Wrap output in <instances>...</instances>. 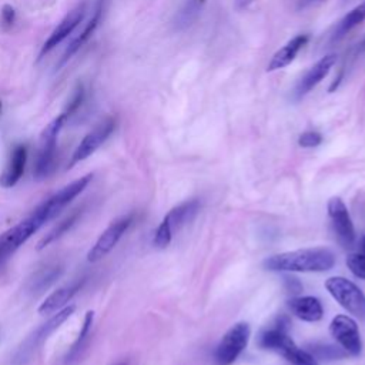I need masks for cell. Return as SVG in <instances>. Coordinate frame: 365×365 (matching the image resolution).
Instances as JSON below:
<instances>
[{
    "instance_id": "3",
    "label": "cell",
    "mask_w": 365,
    "mask_h": 365,
    "mask_svg": "<svg viewBox=\"0 0 365 365\" xmlns=\"http://www.w3.org/2000/svg\"><path fill=\"white\" fill-rule=\"evenodd\" d=\"M67 118L68 117L66 115V113H61L41 131L40 145L33 167V174L36 180H44L54 173L57 161V137Z\"/></svg>"
},
{
    "instance_id": "17",
    "label": "cell",
    "mask_w": 365,
    "mask_h": 365,
    "mask_svg": "<svg viewBox=\"0 0 365 365\" xmlns=\"http://www.w3.org/2000/svg\"><path fill=\"white\" fill-rule=\"evenodd\" d=\"M83 285V281H74L71 284H67L61 288H58L57 291H54L53 294H50L38 307V314L41 315H47V314H53L60 311L61 308L66 307V304L80 291Z\"/></svg>"
},
{
    "instance_id": "35",
    "label": "cell",
    "mask_w": 365,
    "mask_h": 365,
    "mask_svg": "<svg viewBox=\"0 0 365 365\" xmlns=\"http://www.w3.org/2000/svg\"><path fill=\"white\" fill-rule=\"evenodd\" d=\"M0 113H1V101H0Z\"/></svg>"
},
{
    "instance_id": "5",
    "label": "cell",
    "mask_w": 365,
    "mask_h": 365,
    "mask_svg": "<svg viewBox=\"0 0 365 365\" xmlns=\"http://www.w3.org/2000/svg\"><path fill=\"white\" fill-rule=\"evenodd\" d=\"M331 297L351 315L365 321V294L344 277H331L325 281Z\"/></svg>"
},
{
    "instance_id": "2",
    "label": "cell",
    "mask_w": 365,
    "mask_h": 365,
    "mask_svg": "<svg viewBox=\"0 0 365 365\" xmlns=\"http://www.w3.org/2000/svg\"><path fill=\"white\" fill-rule=\"evenodd\" d=\"M258 344L264 349L279 354L292 365H319L317 358H314L311 352L298 348L292 338L287 334V328L281 325L278 327V324L264 329L259 334Z\"/></svg>"
},
{
    "instance_id": "26",
    "label": "cell",
    "mask_w": 365,
    "mask_h": 365,
    "mask_svg": "<svg viewBox=\"0 0 365 365\" xmlns=\"http://www.w3.org/2000/svg\"><path fill=\"white\" fill-rule=\"evenodd\" d=\"M346 352L341 348H335L331 345H315L314 348V358H322V359H335L339 356H345Z\"/></svg>"
},
{
    "instance_id": "10",
    "label": "cell",
    "mask_w": 365,
    "mask_h": 365,
    "mask_svg": "<svg viewBox=\"0 0 365 365\" xmlns=\"http://www.w3.org/2000/svg\"><path fill=\"white\" fill-rule=\"evenodd\" d=\"M328 217L331 220L334 232L344 248H351L355 242V228L348 212L346 205L338 197H334L328 201Z\"/></svg>"
},
{
    "instance_id": "21",
    "label": "cell",
    "mask_w": 365,
    "mask_h": 365,
    "mask_svg": "<svg viewBox=\"0 0 365 365\" xmlns=\"http://www.w3.org/2000/svg\"><path fill=\"white\" fill-rule=\"evenodd\" d=\"M198 210H200V201L198 200H195V198L194 200H187V201L178 204L177 207L171 208L165 214L164 218L167 220V222L170 224V227L174 232V230H178L184 224L190 222L195 217Z\"/></svg>"
},
{
    "instance_id": "23",
    "label": "cell",
    "mask_w": 365,
    "mask_h": 365,
    "mask_svg": "<svg viewBox=\"0 0 365 365\" xmlns=\"http://www.w3.org/2000/svg\"><path fill=\"white\" fill-rule=\"evenodd\" d=\"M93 321H94V311H87L84 321H83V327L78 332V336L76 339V342L71 345V348L68 349L67 355H66V365L73 364L74 361H77L81 355V352L84 351V348L87 346V342L90 339V334H91V327H93Z\"/></svg>"
},
{
    "instance_id": "13",
    "label": "cell",
    "mask_w": 365,
    "mask_h": 365,
    "mask_svg": "<svg viewBox=\"0 0 365 365\" xmlns=\"http://www.w3.org/2000/svg\"><path fill=\"white\" fill-rule=\"evenodd\" d=\"M84 14H86V6L84 4H78L76 9H73L60 23L58 26L51 31V34L48 36V38L44 41L41 50H40V54H38V58L44 57V54L50 53L54 47H57L64 38H67L73 31L74 29L83 21L84 19Z\"/></svg>"
},
{
    "instance_id": "14",
    "label": "cell",
    "mask_w": 365,
    "mask_h": 365,
    "mask_svg": "<svg viewBox=\"0 0 365 365\" xmlns=\"http://www.w3.org/2000/svg\"><path fill=\"white\" fill-rule=\"evenodd\" d=\"M27 161V147L23 144H19L13 148L10 158L0 174V185L3 188H10L19 182L21 178Z\"/></svg>"
},
{
    "instance_id": "6",
    "label": "cell",
    "mask_w": 365,
    "mask_h": 365,
    "mask_svg": "<svg viewBox=\"0 0 365 365\" xmlns=\"http://www.w3.org/2000/svg\"><path fill=\"white\" fill-rule=\"evenodd\" d=\"M251 329L247 322H237L220 339L214 351L215 365H231L247 348Z\"/></svg>"
},
{
    "instance_id": "30",
    "label": "cell",
    "mask_w": 365,
    "mask_h": 365,
    "mask_svg": "<svg viewBox=\"0 0 365 365\" xmlns=\"http://www.w3.org/2000/svg\"><path fill=\"white\" fill-rule=\"evenodd\" d=\"M255 0H235V9L237 10H244V9H247L248 6H251L252 3H254Z\"/></svg>"
},
{
    "instance_id": "11",
    "label": "cell",
    "mask_w": 365,
    "mask_h": 365,
    "mask_svg": "<svg viewBox=\"0 0 365 365\" xmlns=\"http://www.w3.org/2000/svg\"><path fill=\"white\" fill-rule=\"evenodd\" d=\"M114 128H115V120L113 117H108L103 120L98 125H96L88 134H86V137L80 141V144L74 150L68 167H73L74 164L90 157L111 135Z\"/></svg>"
},
{
    "instance_id": "22",
    "label": "cell",
    "mask_w": 365,
    "mask_h": 365,
    "mask_svg": "<svg viewBox=\"0 0 365 365\" xmlns=\"http://www.w3.org/2000/svg\"><path fill=\"white\" fill-rule=\"evenodd\" d=\"M365 20V1L354 7L349 13H346L334 27L331 33V41H339L344 38L352 29H355L358 24H361Z\"/></svg>"
},
{
    "instance_id": "33",
    "label": "cell",
    "mask_w": 365,
    "mask_h": 365,
    "mask_svg": "<svg viewBox=\"0 0 365 365\" xmlns=\"http://www.w3.org/2000/svg\"><path fill=\"white\" fill-rule=\"evenodd\" d=\"M362 47L365 48V38H364V41H362Z\"/></svg>"
},
{
    "instance_id": "25",
    "label": "cell",
    "mask_w": 365,
    "mask_h": 365,
    "mask_svg": "<svg viewBox=\"0 0 365 365\" xmlns=\"http://www.w3.org/2000/svg\"><path fill=\"white\" fill-rule=\"evenodd\" d=\"M173 238V230L170 227V224L167 222L165 218H163V221L160 222V225L157 227L155 232H154V238H153V244L157 248H165Z\"/></svg>"
},
{
    "instance_id": "31",
    "label": "cell",
    "mask_w": 365,
    "mask_h": 365,
    "mask_svg": "<svg viewBox=\"0 0 365 365\" xmlns=\"http://www.w3.org/2000/svg\"><path fill=\"white\" fill-rule=\"evenodd\" d=\"M359 252L362 255H365V235L361 238V242H359Z\"/></svg>"
},
{
    "instance_id": "8",
    "label": "cell",
    "mask_w": 365,
    "mask_h": 365,
    "mask_svg": "<svg viewBox=\"0 0 365 365\" xmlns=\"http://www.w3.org/2000/svg\"><path fill=\"white\" fill-rule=\"evenodd\" d=\"M329 334L346 355L358 356L362 351V341L356 321L348 315H336L329 324Z\"/></svg>"
},
{
    "instance_id": "18",
    "label": "cell",
    "mask_w": 365,
    "mask_h": 365,
    "mask_svg": "<svg viewBox=\"0 0 365 365\" xmlns=\"http://www.w3.org/2000/svg\"><path fill=\"white\" fill-rule=\"evenodd\" d=\"M308 43V34H298L292 37L285 46H282L267 66V71H275L287 67L298 54V51Z\"/></svg>"
},
{
    "instance_id": "32",
    "label": "cell",
    "mask_w": 365,
    "mask_h": 365,
    "mask_svg": "<svg viewBox=\"0 0 365 365\" xmlns=\"http://www.w3.org/2000/svg\"><path fill=\"white\" fill-rule=\"evenodd\" d=\"M115 365H127V362L123 361V362H118V364H115Z\"/></svg>"
},
{
    "instance_id": "4",
    "label": "cell",
    "mask_w": 365,
    "mask_h": 365,
    "mask_svg": "<svg viewBox=\"0 0 365 365\" xmlns=\"http://www.w3.org/2000/svg\"><path fill=\"white\" fill-rule=\"evenodd\" d=\"M76 307L74 305H68L61 308L60 311H57L51 318H48L44 324H41L36 331H33L21 344L20 346L16 349L11 362L13 365H26L31 361L33 355L36 354V351L47 341V338L61 327V324L68 319L73 312H74Z\"/></svg>"
},
{
    "instance_id": "27",
    "label": "cell",
    "mask_w": 365,
    "mask_h": 365,
    "mask_svg": "<svg viewBox=\"0 0 365 365\" xmlns=\"http://www.w3.org/2000/svg\"><path fill=\"white\" fill-rule=\"evenodd\" d=\"M322 143V135L318 131H305L299 135L298 144L304 148H314Z\"/></svg>"
},
{
    "instance_id": "9",
    "label": "cell",
    "mask_w": 365,
    "mask_h": 365,
    "mask_svg": "<svg viewBox=\"0 0 365 365\" xmlns=\"http://www.w3.org/2000/svg\"><path fill=\"white\" fill-rule=\"evenodd\" d=\"M133 222V214H125L118 218H115L97 238L96 244L90 248L87 252V259L90 262H97L103 257H106L120 241V238L124 235V232L130 228Z\"/></svg>"
},
{
    "instance_id": "15",
    "label": "cell",
    "mask_w": 365,
    "mask_h": 365,
    "mask_svg": "<svg viewBox=\"0 0 365 365\" xmlns=\"http://www.w3.org/2000/svg\"><path fill=\"white\" fill-rule=\"evenodd\" d=\"M287 305L291 314L305 322H317L324 315L322 304L317 297H294L288 299Z\"/></svg>"
},
{
    "instance_id": "1",
    "label": "cell",
    "mask_w": 365,
    "mask_h": 365,
    "mask_svg": "<svg viewBox=\"0 0 365 365\" xmlns=\"http://www.w3.org/2000/svg\"><path fill=\"white\" fill-rule=\"evenodd\" d=\"M335 257L328 248H302L268 257L264 267L277 272H322L334 267Z\"/></svg>"
},
{
    "instance_id": "24",
    "label": "cell",
    "mask_w": 365,
    "mask_h": 365,
    "mask_svg": "<svg viewBox=\"0 0 365 365\" xmlns=\"http://www.w3.org/2000/svg\"><path fill=\"white\" fill-rule=\"evenodd\" d=\"M80 210H74L70 215H67L64 220H61L53 230H50L38 242H37V250H43L56 240H58L61 235H64L78 220L80 217Z\"/></svg>"
},
{
    "instance_id": "12",
    "label": "cell",
    "mask_w": 365,
    "mask_h": 365,
    "mask_svg": "<svg viewBox=\"0 0 365 365\" xmlns=\"http://www.w3.org/2000/svg\"><path fill=\"white\" fill-rule=\"evenodd\" d=\"M336 61V54L335 53H329L325 54L322 58H319L297 83L295 88H294V98L299 100L302 97H305L312 88H315L322 80L324 77L328 76V73L331 71L332 66Z\"/></svg>"
},
{
    "instance_id": "34",
    "label": "cell",
    "mask_w": 365,
    "mask_h": 365,
    "mask_svg": "<svg viewBox=\"0 0 365 365\" xmlns=\"http://www.w3.org/2000/svg\"><path fill=\"white\" fill-rule=\"evenodd\" d=\"M308 1H321V0H308Z\"/></svg>"
},
{
    "instance_id": "20",
    "label": "cell",
    "mask_w": 365,
    "mask_h": 365,
    "mask_svg": "<svg viewBox=\"0 0 365 365\" xmlns=\"http://www.w3.org/2000/svg\"><path fill=\"white\" fill-rule=\"evenodd\" d=\"M103 9H104V0H98L97 7H96V10H94L91 19H90L88 23L86 24V27L83 29V31L80 33V36H78L76 40H73V43L67 47V50H66V53H64V56H63V58H61V61H60V66L64 64L66 61H68V60L84 46V43H87V40L93 36V33L96 31V29L98 27L100 20H101Z\"/></svg>"
},
{
    "instance_id": "16",
    "label": "cell",
    "mask_w": 365,
    "mask_h": 365,
    "mask_svg": "<svg viewBox=\"0 0 365 365\" xmlns=\"http://www.w3.org/2000/svg\"><path fill=\"white\" fill-rule=\"evenodd\" d=\"M63 274V267L60 264H47L38 268L27 281V291L31 295H40L48 289Z\"/></svg>"
},
{
    "instance_id": "28",
    "label": "cell",
    "mask_w": 365,
    "mask_h": 365,
    "mask_svg": "<svg viewBox=\"0 0 365 365\" xmlns=\"http://www.w3.org/2000/svg\"><path fill=\"white\" fill-rule=\"evenodd\" d=\"M83 100H84V88H83V86H81V84H78V86H77V88L74 90V94H73L71 100L68 101V106H67L66 111H64V113H66V115H67V117H70L71 114H74V113L78 110V107L81 106Z\"/></svg>"
},
{
    "instance_id": "7",
    "label": "cell",
    "mask_w": 365,
    "mask_h": 365,
    "mask_svg": "<svg viewBox=\"0 0 365 365\" xmlns=\"http://www.w3.org/2000/svg\"><path fill=\"white\" fill-rule=\"evenodd\" d=\"M91 180L93 174H87L74 180L68 185L57 191L54 195L47 198L44 202H41L33 212L41 220L43 224H46L47 221L57 217V214H60V211H63L66 205H68L80 192H83Z\"/></svg>"
},
{
    "instance_id": "29",
    "label": "cell",
    "mask_w": 365,
    "mask_h": 365,
    "mask_svg": "<svg viewBox=\"0 0 365 365\" xmlns=\"http://www.w3.org/2000/svg\"><path fill=\"white\" fill-rule=\"evenodd\" d=\"M0 20H1V24L3 27L9 29L13 26L14 20H16V10L11 4H4L3 9H1V16H0Z\"/></svg>"
},
{
    "instance_id": "19",
    "label": "cell",
    "mask_w": 365,
    "mask_h": 365,
    "mask_svg": "<svg viewBox=\"0 0 365 365\" xmlns=\"http://www.w3.org/2000/svg\"><path fill=\"white\" fill-rule=\"evenodd\" d=\"M207 0H182L180 9L177 10L173 26L177 31L188 30L200 17Z\"/></svg>"
}]
</instances>
